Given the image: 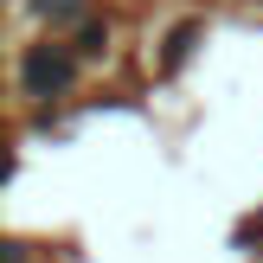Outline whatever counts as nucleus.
Returning a JSON list of instances; mask_svg holds the SVG:
<instances>
[{
  "mask_svg": "<svg viewBox=\"0 0 263 263\" xmlns=\"http://www.w3.org/2000/svg\"><path fill=\"white\" fill-rule=\"evenodd\" d=\"M58 84H71V58H64L58 45H32L26 51V90H32V97H51Z\"/></svg>",
  "mask_w": 263,
  "mask_h": 263,
  "instance_id": "nucleus-1",
  "label": "nucleus"
}]
</instances>
